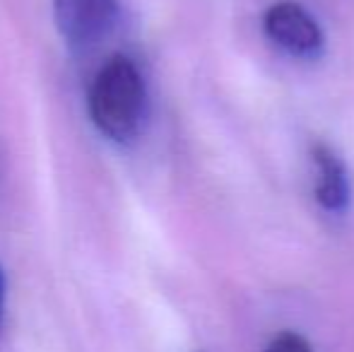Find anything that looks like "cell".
Wrapping results in <instances>:
<instances>
[{
  "label": "cell",
  "mask_w": 354,
  "mask_h": 352,
  "mask_svg": "<svg viewBox=\"0 0 354 352\" xmlns=\"http://www.w3.org/2000/svg\"><path fill=\"white\" fill-rule=\"evenodd\" d=\"M3 306H5V272L0 266V319H3Z\"/></svg>",
  "instance_id": "6"
},
{
  "label": "cell",
  "mask_w": 354,
  "mask_h": 352,
  "mask_svg": "<svg viewBox=\"0 0 354 352\" xmlns=\"http://www.w3.org/2000/svg\"><path fill=\"white\" fill-rule=\"evenodd\" d=\"M53 19L73 48L99 44L118 22L116 0H53Z\"/></svg>",
  "instance_id": "2"
},
{
  "label": "cell",
  "mask_w": 354,
  "mask_h": 352,
  "mask_svg": "<svg viewBox=\"0 0 354 352\" xmlns=\"http://www.w3.org/2000/svg\"><path fill=\"white\" fill-rule=\"evenodd\" d=\"M89 118L113 142H131L140 136L147 116V87L142 73L128 56H111L89 87Z\"/></svg>",
  "instance_id": "1"
},
{
  "label": "cell",
  "mask_w": 354,
  "mask_h": 352,
  "mask_svg": "<svg viewBox=\"0 0 354 352\" xmlns=\"http://www.w3.org/2000/svg\"><path fill=\"white\" fill-rule=\"evenodd\" d=\"M313 162L318 167L316 198L326 210L340 212L350 203V181L340 157L326 145L313 147Z\"/></svg>",
  "instance_id": "4"
},
{
  "label": "cell",
  "mask_w": 354,
  "mask_h": 352,
  "mask_svg": "<svg viewBox=\"0 0 354 352\" xmlns=\"http://www.w3.org/2000/svg\"><path fill=\"white\" fill-rule=\"evenodd\" d=\"M263 352H313V348L304 335L294 333V331H284V333L275 335Z\"/></svg>",
  "instance_id": "5"
},
{
  "label": "cell",
  "mask_w": 354,
  "mask_h": 352,
  "mask_svg": "<svg viewBox=\"0 0 354 352\" xmlns=\"http://www.w3.org/2000/svg\"><path fill=\"white\" fill-rule=\"evenodd\" d=\"M266 32L287 53L299 58H316L323 48V32L304 5L280 0L266 12Z\"/></svg>",
  "instance_id": "3"
}]
</instances>
